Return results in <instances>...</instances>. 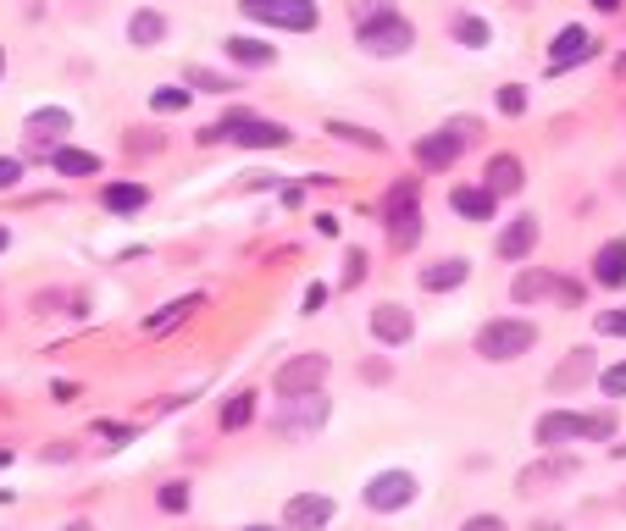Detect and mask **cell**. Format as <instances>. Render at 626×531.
<instances>
[{"mask_svg": "<svg viewBox=\"0 0 626 531\" xmlns=\"http://www.w3.org/2000/svg\"><path fill=\"white\" fill-rule=\"evenodd\" d=\"M361 283H366V255L355 249V255L344 260V288H361Z\"/></svg>", "mask_w": 626, "mask_h": 531, "instance_id": "obj_38", "label": "cell"}, {"mask_svg": "<svg viewBox=\"0 0 626 531\" xmlns=\"http://www.w3.org/2000/svg\"><path fill=\"white\" fill-rule=\"evenodd\" d=\"M17 177H23V161L17 155H0V189H17Z\"/></svg>", "mask_w": 626, "mask_h": 531, "instance_id": "obj_39", "label": "cell"}, {"mask_svg": "<svg viewBox=\"0 0 626 531\" xmlns=\"http://www.w3.org/2000/svg\"><path fill=\"white\" fill-rule=\"evenodd\" d=\"M100 205H106L111 216H139L150 205V189L145 183H106V189H100Z\"/></svg>", "mask_w": 626, "mask_h": 531, "instance_id": "obj_17", "label": "cell"}, {"mask_svg": "<svg viewBox=\"0 0 626 531\" xmlns=\"http://www.w3.org/2000/svg\"><path fill=\"white\" fill-rule=\"evenodd\" d=\"M593 283L599 288H626V238H610L593 255Z\"/></svg>", "mask_w": 626, "mask_h": 531, "instance_id": "obj_15", "label": "cell"}, {"mask_svg": "<svg viewBox=\"0 0 626 531\" xmlns=\"http://www.w3.org/2000/svg\"><path fill=\"white\" fill-rule=\"evenodd\" d=\"M599 56V45H593V34L588 28H560V34H554V50H549V67L560 72V67H571V61H593Z\"/></svg>", "mask_w": 626, "mask_h": 531, "instance_id": "obj_11", "label": "cell"}, {"mask_svg": "<svg viewBox=\"0 0 626 531\" xmlns=\"http://www.w3.org/2000/svg\"><path fill=\"white\" fill-rule=\"evenodd\" d=\"M615 454H626V443H615Z\"/></svg>", "mask_w": 626, "mask_h": 531, "instance_id": "obj_47", "label": "cell"}, {"mask_svg": "<svg viewBox=\"0 0 626 531\" xmlns=\"http://www.w3.org/2000/svg\"><path fill=\"white\" fill-rule=\"evenodd\" d=\"M67 531H95V526H89V520H73V526H67Z\"/></svg>", "mask_w": 626, "mask_h": 531, "instance_id": "obj_43", "label": "cell"}, {"mask_svg": "<svg viewBox=\"0 0 626 531\" xmlns=\"http://www.w3.org/2000/svg\"><path fill=\"white\" fill-rule=\"evenodd\" d=\"M383 12H394L388 0H350V23H355V28L372 23V17H383Z\"/></svg>", "mask_w": 626, "mask_h": 531, "instance_id": "obj_34", "label": "cell"}, {"mask_svg": "<svg viewBox=\"0 0 626 531\" xmlns=\"http://www.w3.org/2000/svg\"><path fill=\"white\" fill-rule=\"evenodd\" d=\"M183 83H194V89H205V95H233V89H239L233 78H222V72H205V67H189V72H183Z\"/></svg>", "mask_w": 626, "mask_h": 531, "instance_id": "obj_30", "label": "cell"}, {"mask_svg": "<svg viewBox=\"0 0 626 531\" xmlns=\"http://www.w3.org/2000/svg\"><path fill=\"white\" fill-rule=\"evenodd\" d=\"M593 12H621V0H588Z\"/></svg>", "mask_w": 626, "mask_h": 531, "instance_id": "obj_42", "label": "cell"}, {"mask_svg": "<svg viewBox=\"0 0 626 531\" xmlns=\"http://www.w3.org/2000/svg\"><path fill=\"white\" fill-rule=\"evenodd\" d=\"M521 177H527V172H521V161H516V155H494V161L482 166V183H488V189H494L499 200L521 189Z\"/></svg>", "mask_w": 626, "mask_h": 531, "instance_id": "obj_20", "label": "cell"}, {"mask_svg": "<svg viewBox=\"0 0 626 531\" xmlns=\"http://www.w3.org/2000/svg\"><path fill=\"white\" fill-rule=\"evenodd\" d=\"M327 133H333V139H350V144H366V150H383V139H377V133L350 128V122H327Z\"/></svg>", "mask_w": 626, "mask_h": 531, "instance_id": "obj_31", "label": "cell"}, {"mask_svg": "<svg viewBox=\"0 0 626 531\" xmlns=\"http://www.w3.org/2000/svg\"><path fill=\"white\" fill-rule=\"evenodd\" d=\"M0 78H6V50H0Z\"/></svg>", "mask_w": 626, "mask_h": 531, "instance_id": "obj_45", "label": "cell"}, {"mask_svg": "<svg viewBox=\"0 0 626 531\" xmlns=\"http://www.w3.org/2000/svg\"><path fill=\"white\" fill-rule=\"evenodd\" d=\"M327 382V354H294L289 366L277 371L272 388L283 393V399H300V393H316Z\"/></svg>", "mask_w": 626, "mask_h": 531, "instance_id": "obj_10", "label": "cell"}, {"mask_svg": "<svg viewBox=\"0 0 626 531\" xmlns=\"http://www.w3.org/2000/svg\"><path fill=\"white\" fill-rule=\"evenodd\" d=\"M128 39H133L139 50L161 45V39H167V17H161V12H133V17H128Z\"/></svg>", "mask_w": 626, "mask_h": 531, "instance_id": "obj_24", "label": "cell"}, {"mask_svg": "<svg viewBox=\"0 0 626 531\" xmlns=\"http://www.w3.org/2000/svg\"><path fill=\"white\" fill-rule=\"evenodd\" d=\"M50 166H56L61 177H100L95 150H50Z\"/></svg>", "mask_w": 626, "mask_h": 531, "instance_id": "obj_22", "label": "cell"}, {"mask_svg": "<svg viewBox=\"0 0 626 531\" xmlns=\"http://www.w3.org/2000/svg\"><path fill=\"white\" fill-rule=\"evenodd\" d=\"M294 410L277 421V432H305V426H322L327 421V399L322 393H300V399H289Z\"/></svg>", "mask_w": 626, "mask_h": 531, "instance_id": "obj_19", "label": "cell"}, {"mask_svg": "<svg viewBox=\"0 0 626 531\" xmlns=\"http://www.w3.org/2000/svg\"><path fill=\"white\" fill-rule=\"evenodd\" d=\"M449 34H455V45H466V50H482V45H494V28L482 23V17H471V12H460Z\"/></svg>", "mask_w": 626, "mask_h": 531, "instance_id": "obj_27", "label": "cell"}, {"mask_svg": "<svg viewBox=\"0 0 626 531\" xmlns=\"http://www.w3.org/2000/svg\"><path fill=\"white\" fill-rule=\"evenodd\" d=\"M283 520H289L294 531H322L327 520H333V498H322V493H300V498H289Z\"/></svg>", "mask_w": 626, "mask_h": 531, "instance_id": "obj_12", "label": "cell"}, {"mask_svg": "<svg viewBox=\"0 0 626 531\" xmlns=\"http://www.w3.org/2000/svg\"><path fill=\"white\" fill-rule=\"evenodd\" d=\"M244 531H272V526H244Z\"/></svg>", "mask_w": 626, "mask_h": 531, "instance_id": "obj_46", "label": "cell"}, {"mask_svg": "<svg viewBox=\"0 0 626 531\" xmlns=\"http://www.w3.org/2000/svg\"><path fill=\"white\" fill-rule=\"evenodd\" d=\"M67 128H73V117H67L61 106H45V111H34V117H28V133H34L39 150H45V144H56Z\"/></svg>", "mask_w": 626, "mask_h": 531, "instance_id": "obj_21", "label": "cell"}, {"mask_svg": "<svg viewBox=\"0 0 626 531\" xmlns=\"http://www.w3.org/2000/svg\"><path fill=\"white\" fill-rule=\"evenodd\" d=\"M466 144H471V122H449V128L427 133V139L416 144V161H422V172H449Z\"/></svg>", "mask_w": 626, "mask_h": 531, "instance_id": "obj_7", "label": "cell"}, {"mask_svg": "<svg viewBox=\"0 0 626 531\" xmlns=\"http://www.w3.org/2000/svg\"><path fill=\"white\" fill-rule=\"evenodd\" d=\"M156 504L167 509V515H183V509H189V487H183V482H167V487H161V498H156Z\"/></svg>", "mask_w": 626, "mask_h": 531, "instance_id": "obj_33", "label": "cell"}, {"mask_svg": "<svg viewBox=\"0 0 626 531\" xmlns=\"http://www.w3.org/2000/svg\"><path fill=\"white\" fill-rule=\"evenodd\" d=\"M205 144H244V150H283V144L294 139L283 122L272 117H255V111H228L222 122H211V128H200Z\"/></svg>", "mask_w": 626, "mask_h": 531, "instance_id": "obj_1", "label": "cell"}, {"mask_svg": "<svg viewBox=\"0 0 626 531\" xmlns=\"http://www.w3.org/2000/svg\"><path fill=\"white\" fill-rule=\"evenodd\" d=\"M361 498H366V509H377V515H394V509H405L410 498H416V476L410 471H377Z\"/></svg>", "mask_w": 626, "mask_h": 531, "instance_id": "obj_9", "label": "cell"}, {"mask_svg": "<svg viewBox=\"0 0 626 531\" xmlns=\"http://www.w3.org/2000/svg\"><path fill=\"white\" fill-rule=\"evenodd\" d=\"M322 305H327V288L311 283V288H305V310H322Z\"/></svg>", "mask_w": 626, "mask_h": 531, "instance_id": "obj_41", "label": "cell"}, {"mask_svg": "<svg viewBox=\"0 0 626 531\" xmlns=\"http://www.w3.org/2000/svg\"><path fill=\"white\" fill-rule=\"evenodd\" d=\"M239 12L261 28H289V34H305V28L322 23L316 0H239Z\"/></svg>", "mask_w": 626, "mask_h": 531, "instance_id": "obj_4", "label": "cell"}, {"mask_svg": "<svg viewBox=\"0 0 626 531\" xmlns=\"http://www.w3.org/2000/svg\"><path fill=\"white\" fill-rule=\"evenodd\" d=\"M355 39H361L366 56H405V50L416 45V28H410V17L383 12V17H372V23L355 28Z\"/></svg>", "mask_w": 626, "mask_h": 531, "instance_id": "obj_6", "label": "cell"}, {"mask_svg": "<svg viewBox=\"0 0 626 531\" xmlns=\"http://www.w3.org/2000/svg\"><path fill=\"white\" fill-rule=\"evenodd\" d=\"M499 111H505V117H521V111H527V89H521V83H505V89H499Z\"/></svg>", "mask_w": 626, "mask_h": 531, "instance_id": "obj_35", "label": "cell"}, {"mask_svg": "<svg viewBox=\"0 0 626 531\" xmlns=\"http://www.w3.org/2000/svg\"><path fill=\"white\" fill-rule=\"evenodd\" d=\"M615 432V421L610 415H577V410H549L538 421V443L543 449H560V443H604V437Z\"/></svg>", "mask_w": 626, "mask_h": 531, "instance_id": "obj_3", "label": "cell"}, {"mask_svg": "<svg viewBox=\"0 0 626 531\" xmlns=\"http://www.w3.org/2000/svg\"><path fill=\"white\" fill-rule=\"evenodd\" d=\"M250 421H255V393H233L222 404V432H244Z\"/></svg>", "mask_w": 626, "mask_h": 531, "instance_id": "obj_28", "label": "cell"}, {"mask_svg": "<svg viewBox=\"0 0 626 531\" xmlns=\"http://www.w3.org/2000/svg\"><path fill=\"white\" fill-rule=\"evenodd\" d=\"M516 305H538V299H560V305H582V283H560L554 272H521L510 283Z\"/></svg>", "mask_w": 626, "mask_h": 531, "instance_id": "obj_8", "label": "cell"}, {"mask_svg": "<svg viewBox=\"0 0 626 531\" xmlns=\"http://www.w3.org/2000/svg\"><path fill=\"white\" fill-rule=\"evenodd\" d=\"M566 476H577V460H549V465H527V471H521V493H532V487H543V482H566Z\"/></svg>", "mask_w": 626, "mask_h": 531, "instance_id": "obj_26", "label": "cell"}, {"mask_svg": "<svg viewBox=\"0 0 626 531\" xmlns=\"http://www.w3.org/2000/svg\"><path fill=\"white\" fill-rule=\"evenodd\" d=\"M6 244H12V233H6V227H0V255H6Z\"/></svg>", "mask_w": 626, "mask_h": 531, "instance_id": "obj_44", "label": "cell"}, {"mask_svg": "<svg viewBox=\"0 0 626 531\" xmlns=\"http://www.w3.org/2000/svg\"><path fill=\"white\" fill-rule=\"evenodd\" d=\"M494 249H499L505 260H527L532 249H538V216H532V211H527V216H516V222H510L505 233H499V244H494Z\"/></svg>", "mask_w": 626, "mask_h": 531, "instance_id": "obj_14", "label": "cell"}, {"mask_svg": "<svg viewBox=\"0 0 626 531\" xmlns=\"http://www.w3.org/2000/svg\"><path fill=\"white\" fill-rule=\"evenodd\" d=\"M222 50H228V56L233 61H239V67H272V61H277V50L272 45H261V39H228V45H222Z\"/></svg>", "mask_w": 626, "mask_h": 531, "instance_id": "obj_25", "label": "cell"}, {"mask_svg": "<svg viewBox=\"0 0 626 531\" xmlns=\"http://www.w3.org/2000/svg\"><path fill=\"white\" fill-rule=\"evenodd\" d=\"M189 95H194V89L167 83V89H156V95H150V106H156V111H183V106H189Z\"/></svg>", "mask_w": 626, "mask_h": 531, "instance_id": "obj_32", "label": "cell"}, {"mask_svg": "<svg viewBox=\"0 0 626 531\" xmlns=\"http://www.w3.org/2000/svg\"><path fill=\"white\" fill-rule=\"evenodd\" d=\"M449 205H455L466 222H494V211H499V194L488 189V183H477V189H455L449 194Z\"/></svg>", "mask_w": 626, "mask_h": 531, "instance_id": "obj_16", "label": "cell"}, {"mask_svg": "<svg viewBox=\"0 0 626 531\" xmlns=\"http://www.w3.org/2000/svg\"><path fill=\"white\" fill-rule=\"evenodd\" d=\"M410 332H416V321H410L405 305H377V310H372V338H377V343L399 349V343H410Z\"/></svg>", "mask_w": 626, "mask_h": 531, "instance_id": "obj_13", "label": "cell"}, {"mask_svg": "<svg viewBox=\"0 0 626 531\" xmlns=\"http://www.w3.org/2000/svg\"><path fill=\"white\" fill-rule=\"evenodd\" d=\"M200 305H205L200 294H183V299H172V305H161V310H156V316H145V332H167V327H178V321H189Z\"/></svg>", "mask_w": 626, "mask_h": 531, "instance_id": "obj_23", "label": "cell"}, {"mask_svg": "<svg viewBox=\"0 0 626 531\" xmlns=\"http://www.w3.org/2000/svg\"><path fill=\"white\" fill-rule=\"evenodd\" d=\"M593 327H599L604 338H626V310H604V316L593 321Z\"/></svg>", "mask_w": 626, "mask_h": 531, "instance_id": "obj_37", "label": "cell"}, {"mask_svg": "<svg viewBox=\"0 0 626 531\" xmlns=\"http://www.w3.org/2000/svg\"><path fill=\"white\" fill-rule=\"evenodd\" d=\"M599 388H604V399H626V366H610L599 377Z\"/></svg>", "mask_w": 626, "mask_h": 531, "instance_id": "obj_36", "label": "cell"}, {"mask_svg": "<svg viewBox=\"0 0 626 531\" xmlns=\"http://www.w3.org/2000/svg\"><path fill=\"white\" fill-rule=\"evenodd\" d=\"M416 200H422V183H416V177H399L394 189H388V200H383L388 244H394L399 255L422 244V211H416Z\"/></svg>", "mask_w": 626, "mask_h": 531, "instance_id": "obj_2", "label": "cell"}, {"mask_svg": "<svg viewBox=\"0 0 626 531\" xmlns=\"http://www.w3.org/2000/svg\"><path fill=\"white\" fill-rule=\"evenodd\" d=\"M593 377V349H571V360L554 371V388H571V382H588Z\"/></svg>", "mask_w": 626, "mask_h": 531, "instance_id": "obj_29", "label": "cell"}, {"mask_svg": "<svg viewBox=\"0 0 626 531\" xmlns=\"http://www.w3.org/2000/svg\"><path fill=\"white\" fill-rule=\"evenodd\" d=\"M538 343V327L532 321H516V316H499L477 332V354L482 360H521V354Z\"/></svg>", "mask_w": 626, "mask_h": 531, "instance_id": "obj_5", "label": "cell"}, {"mask_svg": "<svg viewBox=\"0 0 626 531\" xmlns=\"http://www.w3.org/2000/svg\"><path fill=\"white\" fill-rule=\"evenodd\" d=\"M460 531H505V520H499V515H471Z\"/></svg>", "mask_w": 626, "mask_h": 531, "instance_id": "obj_40", "label": "cell"}, {"mask_svg": "<svg viewBox=\"0 0 626 531\" xmlns=\"http://www.w3.org/2000/svg\"><path fill=\"white\" fill-rule=\"evenodd\" d=\"M471 277V266L460 255H449V260H433V266H422V288L427 294H449V288H460Z\"/></svg>", "mask_w": 626, "mask_h": 531, "instance_id": "obj_18", "label": "cell"}]
</instances>
